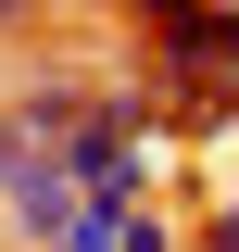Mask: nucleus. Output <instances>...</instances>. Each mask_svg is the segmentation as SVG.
<instances>
[{
    "label": "nucleus",
    "instance_id": "obj_1",
    "mask_svg": "<svg viewBox=\"0 0 239 252\" xmlns=\"http://www.w3.org/2000/svg\"><path fill=\"white\" fill-rule=\"evenodd\" d=\"M114 13H139L164 139H227L239 126V13L227 0H114Z\"/></svg>",
    "mask_w": 239,
    "mask_h": 252
},
{
    "label": "nucleus",
    "instance_id": "obj_2",
    "mask_svg": "<svg viewBox=\"0 0 239 252\" xmlns=\"http://www.w3.org/2000/svg\"><path fill=\"white\" fill-rule=\"evenodd\" d=\"M76 215H89V189L63 177V152H38L26 177H13V202H0V227H13V240H38V252L76 240Z\"/></svg>",
    "mask_w": 239,
    "mask_h": 252
},
{
    "label": "nucleus",
    "instance_id": "obj_3",
    "mask_svg": "<svg viewBox=\"0 0 239 252\" xmlns=\"http://www.w3.org/2000/svg\"><path fill=\"white\" fill-rule=\"evenodd\" d=\"M76 240H89V252H189V227L164 215V202H89Z\"/></svg>",
    "mask_w": 239,
    "mask_h": 252
},
{
    "label": "nucleus",
    "instance_id": "obj_4",
    "mask_svg": "<svg viewBox=\"0 0 239 252\" xmlns=\"http://www.w3.org/2000/svg\"><path fill=\"white\" fill-rule=\"evenodd\" d=\"M26 164H38V126L13 114V89H0V202H13V177H26Z\"/></svg>",
    "mask_w": 239,
    "mask_h": 252
},
{
    "label": "nucleus",
    "instance_id": "obj_5",
    "mask_svg": "<svg viewBox=\"0 0 239 252\" xmlns=\"http://www.w3.org/2000/svg\"><path fill=\"white\" fill-rule=\"evenodd\" d=\"M189 252H239V202H214V215L189 227Z\"/></svg>",
    "mask_w": 239,
    "mask_h": 252
},
{
    "label": "nucleus",
    "instance_id": "obj_6",
    "mask_svg": "<svg viewBox=\"0 0 239 252\" xmlns=\"http://www.w3.org/2000/svg\"><path fill=\"white\" fill-rule=\"evenodd\" d=\"M38 13H51V0H0V26H38Z\"/></svg>",
    "mask_w": 239,
    "mask_h": 252
},
{
    "label": "nucleus",
    "instance_id": "obj_7",
    "mask_svg": "<svg viewBox=\"0 0 239 252\" xmlns=\"http://www.w3.org/2000/svg\"><path fill=\"white\" fill-rule=\"evenodd\" d=\"M63 13H89V0H63Z\"/></svg>",
    "mask_w": 239,
    "mask_h": 252
}]
</instances>
